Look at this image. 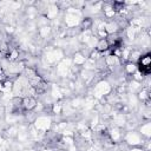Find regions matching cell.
Here are the masks:
<instances>
[{
  "label": "cell",
  "mask_w": 151,
  "mask_h": 151,
  "mask_svg": "<svg viewBox=\"0 0 151 151\" xmlns=\"http://www.w3.org/2000/svg\"><path fill=\"white\" fill-rule=\"evenodd\" d=\"M138 68L143 74H149L151 71V55L147 53L138 60Z\"/></svg>",
  "instance_id": "6da1fadb"
},
{
  "label": "cell",
  "mask_w": 151,
  "mask_h": 151,
  "mask_svg": "<svg viewBox=\"0 0 151 151\" xmlns=\"http://www.w3.org/2000/svg\"><path fill=\"white\" fill-rule=\"evenodd\" d=\"M21 105L27 110V109H32V107L35 105V103H34V100H33L32 98H25V99L22 100Z\"/></svg>",
  "instance_id": "7a4b0ae2"
},
{
  "label": "cell",
  "mask_w": 151,
  "mask_h": 151,
  "mask_svg": "<svg viewBox=\"0 0 151 151\" xmlns=\"http://www.w3.org/2000/svg\"><path fill=\"white\" fill-rule=\"evenodd\" d=\"M109 48V45L106 42V40H101L99 44H98V50L103 51V50H107Z\"/></svg>",
  "instance_id": "3957f363"
}]
</instances>
